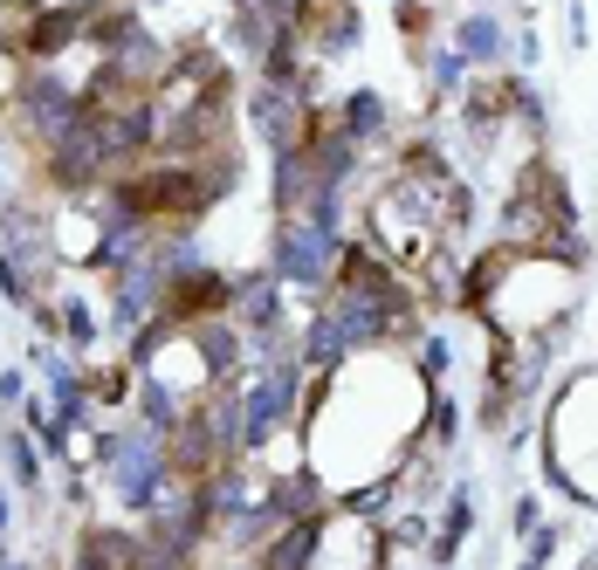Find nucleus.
I'll list each match as a JSON object with an SVG mask.
<instances>
[{
    "mask_svg": "<svg viewBox=\"0 0 598 570\" xmlns=\"http://www.w3.org/2000/svg\"><path fill=\"white\" fill-rule=\"evenodd\" d=\"M448 364H454V344H448V337H427V344H420V372H427V385H441Z\"/></svg>",
    "mask_w": 598,
    "mask_h": 570,
    "instance_id": "16",
    "label": "nucleus"
},
{
    "mask_svg": "<svg viewBox=\"0 0 598 570\" xmlns=\"http://www.w3.org/2000/svg\"><path fill=\"white\" fill-rule=\"evenodd\" d=\"M56 309H62V344L69 351H97L104 344V316H97L90 296H56Z\"/></svg>",
    "mask_w": 598,
    "mask_h": 570,
    "instance_id": "10",
    "label": "nucleus"
},
{
    "mask_svg": "<svg viewBox=\"0 0 598 570\" xmlns=\"http://www.w3.org/2000/svg\"><path fill=\"white\" fill-rule=\"evenodd\" d=\"M138 28H145V21H138L131 0H125V8H104V14H90V21H84V49H90L97 62H110V56L138 35Z\"/></svg>",
    "mask_w": 598,
    "mask_h": 570,
    "instance_id": "8",
    "label": "nucleus"
},
{
    "mask_svg": "<svg viewBox=\"0 0 598 570\" xmlns=\"http://www.w3.org/2000/svg\"><path fill=\"white\" fill-rule=\"evenodd\" d=\"M28 399V385H21V372H0V405H21Z\"/></svg>",
    "mask_w": 598,
    "mask_h": 570,
    "instance_id": "18",
    "label": "nucleus"
},
{
    "mask_svg": "<svg viewBox=\"0 0 598 570\" xmlns=\"http://www.w3.org/2000/svg\"><path fill=\"white\" fill-rule=\"evenodd\" d=\"M234 323H242V337L255 351H268L275 337H283V282H275L268 268L262 275H234Z\"/></svg>",
    "mask_w": 598,
    "mask_h": 570,
    "instance_id": "7",
    "label": "nucleus"
},
{
    "mask_svg": "<svg viewBox=\"0 0 598 570\" xmlns=\"http://www.w3.org/2000/svg\"><path fill=\"white\" fill-rule=\"evenodd\" d=\"M0 570H8V543H0Z\"/></svg>",
    "mask_w": 598,
    "mask_h": 570,
    "instance_id": "21",
    "label": "nucleus"
},
{
    "mask_svg": "<svg viewBox=\"0 0 598 570\" xmlns=\"http://www.w3.org/2000/svg\"><path fill=\"white\" fill-rule=\"evenodd\" d=\"M468 522H474V509H468V495H454V509H448V522H441V537H433V557H454L461 550V537H468Z\"/></svg>",
    "mask_w": 598,
    "mask_h": 570,
    "instance_id": "15",
    "label": "nucleus"
},
{
    "mask_svg": "<svg viewBox=\"0 0 598 570\" xmlns=\"http://www.w3.org/2000/svg\"><path fill=\"white\" fill-rule=\"evenodd\" d=\"M97 474L110 481V495L125 502L131 515H151L179 488L173 454H166V440H158L151 426H110L97 440Z\"/></svg>",
    "mask_w": 598,
    "mask_h": 570,
    "instance_id": "1",
    "label": "nucleus"
},
{
    "mask_svg": "<svg viewBox=\"0 0 598 570\" xmlns=\"http://www.w3.org/2000/svg\"><path fill=\"white\" fill-rule=\"evenodd\" d=\"M337 262H344V240H337L331 227H316V220H303V214H283V220H275V240H268V275H275V282L324 296L331 282H337Z\"/></svg>",
    "mask_w": 598,
    "mask_h": 570,
    "instance_id": "3",
    "label": "nucleus"
},
{
    "mask_svg": "<svg viewBox=\"0 0 598 570\" xmlns=\"http://www.w3.org/2000/svg\"><path fill=\"white\" fill-rule=\"evenodd\" d=\"M234 309V275H220L214 262H193L186 275H173L166 282V316L173 331H193V323H214V316H227Z\"/></svg>",
    "mask_w": 598,
    "mask_h": 570,
    "instance_id": "4",
    "label": "nucleus"
},
{
    "mask_svg": "<svg viewBox=\"0 0 598 570\" xmlns=\"http://www.w3.org/2000/svg\"><path fill=\"white\" fill-rule=\"evenodd\" d=\"M0 207H8V186H0Z\"/></svg>",
    "mask_w": 598,
    "mask_h": 570,
    "instance_id": "23",
    "label": "nucleus"
},
{
    "mask_svg": "<svg viewBox=\"0 0 598 570\" xmlns=\"http://www.w3.org/2000/svg\"><path fill=\"white\" fill-rule=\"evenodd\" d=\"M248 117H255V131L268 138V151H296L310 138V125H316V104L303 90H290V83H255Z\"/></svg>",
    "mask_w": 598,
    "mask_h": 570,
    "instance_id": "6",
    "label": "nucleus"
},
{
    "mask_svg": "<svg viewBox=\"0 0 598 570\" xmlns=\"http://www.w3.org/2000/svg\"><path fill=\"white\" fill-rule=\"evenodd\" d=\"M28 83V62H21V49H14V35L0 28V110H14V90Z\"/></svg>",
    "mask_w": 598,
    "mask_h": 570,
    "instance_id": "13",
    "label": "nucleus"
},
{
    "mask_svg": "<svg viewBox=\"0 0 598 570\" xmlns=\"http://www.w3.org/2000/svg\"><path fill=\"white\" fill-rule=\"evenodd\" d=\"M337 125H344L357 145H372V138L385 131V97H379V90H351V97H344V117H337Z\"/></svg>",
    "mask_w": 598,
    "mask_h": 570,
    "instance_id": "11",
    "label": "nucleus"
},
{
    "mask_svg": "<svg viewBox=\"0 0 598 570\" xmlns=\"http://www.w3.org/2000/svg\"><path fill=\"white\" fill-rule=\"evenodd\" d=\"M8 14H21V0H0V28H8Z\"/></svg>",
    "mask_w": 598,
    "mask_h": 570,
    "instance_id": "20",
    "label": "nucleus"
},
{
    "mask_svg": "<svg viewBox=\"0 0 598 570\" xmlns=\"http://www.w3.org/2000/svg\"><path fill=\"white\" fill-rule=\"evenodd\" d=\"M84 385H90V405H117L131 392V364H104V372H84Z\"/></svg>",
    "mask_w": 598,
    "mask_h": 570,
    "instance_id": "14",
    "label": "nucleus"
},
{
    "mask_svg": "<svg viewBox=\"0 0 598 570\" xmlns=\"http://www.w3.org/2000/svg\"><path fill=\"white\" fill-rule=\"evenodd\" d=\"M502 42H509V35H502L496 14H468V21L454 28V56H461V62H502Z\"/></svg>",
    "mask_w": 598,
    "mask_h": 570,
    "instance_id": "9",
    "label": "nucleus"
},
{
    "mask_svg": "<svg viewBox=\"0 0 598 570\" xmlns=\"http://www.w3.org/2000/svg\"><path fill=\"white\" fill-rule=\"evenodd\" d=\"M427 433H433V446H448V440H454V399H433Z\"/></svg>",
    "mask_w": 598,
    "mask_h": 570,
    "instance_id": "17",
    "label": "nucleus"
},
{
    "mask_svg": "<svg viewBox=\"0 0 598 570\" xmlns=\"http://www.w3.org/2000/svg\"><path fill=\"white\" fill-rule=\"evenodd\" d=\"M8 522H14V502H8V495H0V543H8Z\"/></svg>",
    "mask_w": 598,
    "mask_h": 570,
    "instance_id": "19",
    "label": "nucleus"
},
{
    "mask_svg": "<svg viewBox=\"0 0 598 570\" xmlns=\"http://www.w3.org/2000/svg\"><path fill=\"white\" fill-rule=\"evenodd\" d=\"M0 446H8L14 488H42V446H35V433H28V426H8V433H0Z\"/></svg>",
    "mask_w": 598,
    "mask_h": 570,
    "instance_id": "12",
    "label": "nucleus"
},
{
    "mask_svg": "<svg viewBox=\"0 0 598 570\" xmlns=\"http://www.w3.org/2000/svg\"><path fill=\"white\" fill-rule=\"evenodd\" d=\"M234 570H262V563H234Z\"/></svg>",
    "mask_w": 598,
    "mask_h": 570,
    "instance_id": "22",
    "label": "nucleus"
},
{
    "mask_svg": "<svg viewBox=\"0 0 598 570\" xmlns=\"http://www.w3.org/2000/svg\"><path fill=\"white\" fill-rule=\"evenodd\" d=\"M8 570H28V563H8Z\"/></svg>",
    "mask_w": 598,
    "mask_h": 570,
    "instance_id": "24",
    "label": "nucleus"
},
{
    "mask_svg": "<svg viewBox=\"0 0 598 570\" xmlns=\"http://www.w3.org/2000/svg\"><path fill=\"white\" fill-rule=\"evenodd\" d=\"M8 117L21 125V138L35 145V158H42V151L69 145L76 131L90 125V104H84V90H76L62 69H28V83L14 90V110Z\"/></svg>",
    "mask_w": 598,
    "mask_h": 570,
    "instance_id": "2",
    "label": "nucleus"
},
{
    "mask_svg": "<svg viewBox=\"0 0 598 570\" xmlns=\"http://www.w3.org/2000/svg\"><path fill=\"white\" fill-rule=\"evenodd\" d=\"M84 21L90 14H76V8H42V14H21L8 35L28 69H62V56L84 49Z\"/></svg>",
    "mask_w": 598,
    "mask_h": 570,
    "instance_id": "5",
    "label": "nucleus"
}]
</instances>
